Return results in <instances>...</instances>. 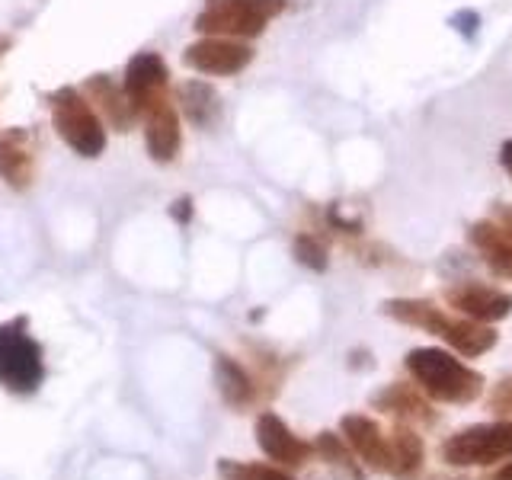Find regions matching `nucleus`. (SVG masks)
Returning <instances> with one entry per match:
<instances>
[{
  "label": "nucleus",
  "instance_id": "ddd939ff",
  "mask_svg": "<svg viewBox=\"0 0 512 480\" xmlns=\"http://www.w3.org/2000/svg\"><path fill=\"white\" fill-rule=\"evenodd\" d=\"M36 176V135L26 128H7L0 135V180L13 189H26Z\"/></svg>",
  "mask_w": 512,
  "mask_h": 480
},
{
  "label": "nucleus",
  "instance_id": "aec40b11",
  "mask_svg": "<svg viewBox=\"0 0 512 480\" xmlns=\"http://www.w3.org/2000/svg\"><path fill=\"white\" fill-rule=\"evenodd\" d=\"M314 452L324 458L330 468L346 474L349 480H365V471H362L365 464L349 448V442L343 439V432H320V436L314 439Z\"/></svg>",
  "mask_w": 512,
  "mask_h": 480
},
{
  "label": "nucleus",
  "instance_id": "2eb2a0df",
  "mask_svg": "<svg viewBox=\"0 0 512 480\" xmlns=\"http://www.w3.org/2000/svg\"><path fill=\"white\" fill-rule=\"evenodd\" d=\"M468 244L480 253V260L496 279L512 282V237L496 221H474L468 228Z\"/></svg>",
  "mask_w": 512,
  "mask_h": 480
},
{
  "label": "nucleus",
  "instance_id": "1a4fd4ad",
  "mask_svg": "<svg viewBox=\"0 0 512 480\" xmlns=\"http://www.w3.org/2000/svg\"><path fill=\"white\" fill-rule=\"evenodd\" d=\"M256 445H260V452L272 461L279 464V468H304L311 458H314V442H304L298 439L292 429L285 426L282 416H276L272 410H263L256 416Z\"/></svg>",
  "mask_w": 512,
  "mask_h": 480
},
{
  "label": "nucleus",
  "instance_id": "393cba45",
  "mask_svg": "<svg viewBox=\"0 0 512 480\" xmlns=\"http://www.w3.org/2000/svg\"><path fill=\"white\" fill-rule=\"evenodd\" d=\"M487 480H512V455L506 461H500V468H496Z\"/></svg>",
  "mask_w": 512,
  "mask_h": 480
},
{
  "label": "nucleus",
  "instance_id": "39448f33",
  "mask_svg": "<svg viewBox=\"0 0 512 480\" xmlns=\"http://www.w3.org/2000/svg\"><path fill=\"white\" fill-rule=\"evenodd\" d=\"M52 103V125L55 132L64 138V144L80 154V157H96L106 148V128L100 112L93 109V103L87 100L77 87H61L48 96Z\"/></svg>",
  "mask_w": 512,
  "mask_h": 480
},
{
  "label": "nucleus",
  "instance_id": "412c9836",
  "mask_svg": "<svg viewBox=\"0 0 512 480\" xmlns=\"http://www.w3.org/2000/svg\"><path fill=\"white\" fill-rule=\"evenodd\" d=\"M218 477L221 480H292L279 468V464L234 461V458H221L218 461Z\"/></svg>",
  "mask_w": 512,
  "mask_h": 480
},
{
  "label": "nucleus",
  "instance_id": "4be33fe9",
  "mask_svg": "<svg viewBox=\"0 0 512 480\" xmlns=\"http://www.w3.org/2000/svg\"><path fill=\"white\" fill-rule=\"evenodd\" d=\"M295 260L301 263V266H308V269H314V272H324L327 269V247H324V240L320 237H314V234H298L295 237Z\"/></svg>",
  "mask_w": 512,
  "mask_h": 480
},
{
  "label": "nucleus",
  "instance_id": "20e7f679",
  "mask_svg": "<svg viewBox=\"0 0 512 480\" xmlns=\"http://www.w3.org/2000/svg\"><path fill=\"white\" fill-rule=\"evenodd\" d=\"M288 7V0H205V10L196 16L202 36L224 39H256L269 20Z\"/></svg>",
  "mask_w": 512,
  "mask_h": 480
},
{
  "label": "nucleus",
  "instance_id": "6ab92c4d",
  "mask_svg": "<svg viewBox=\"0 0 512 480\" xmlns=\"http://www.w3.org/2000/svg\"><path fill=\"white\" fill-rule=\"evenodd\" d=\"M180 112L196 128H212L221 119V96L205 80H186L180 87Z\"/></svg>",
  "mask_w": 512,
  "mask_h": 480
},
{
  "label": "nucleus",
  "instance_id": "423d86ee",
  "mask_svg": "<svg viewBox=\"0 0 512 480\" xmlns=\"http://www.w3.org/2000/svg\"><path fill=\"white\" fill-rule=\"evenodd\" d=\"M448 468H490L512 455V423H480L464 426L455 436H448L439 448Z\"/></svg>",
  "mask_w": 512,
  "mask_h": 480
},
{
  "label": "nucleus",
  "instance_id": "9b49d317",
  "mask_svg": "<svg viewBox=\"0 0 512 480\" xmlns=\"http://www.w3.org/2000/svg\"><path fill=\"white\" fill-rule=\"evenodd\" d=\"M340 432H343V439L349 442V448L359 455V461L365 464L368 471L388 474V464H391L388 436H384V429L372 420V416L346 413L340 420Z\"/></svg>",
  "mask_w": 512,
  "mask_h": 480
},
{
  "label": "nucleus",
  "instance_id": "b1692460",
  "mask_svg": "<svg viewBox=\"0 0 512 480\" xmlns=\"http://www.w3.org/2000/svg\"><path fill=\"white\" fill-rule=\"evenodd\" d=\"M500 167L509 173V180H512V138L503 141V148H500Z\"/></svg>",
  "mask_w": 512,
  "mask_h": 480
},
{
  "label": "nucleus",
  "instance_id": "f03ea898",
  "mask_svg": "<svg viewBox=\"0 0 512 480\" xmlns=\"http://www.w3.org/2000/svg\"><path fill=\"white\" fill-rule=\"evenodd\" d=\"M407 375L426 397L439 404H474L484 394V375L468 362L455 359V352L439 346H420L407 352Z\"/></svg>",
  "mask_w": 512,
  "mask_h": 480
},
{
  "label": "nucleus",
  "instance_id": "dca6fc26",
  "mask_svg": "<svg viewBox=\"0 0 512 480\" xmlns=\"http://www.w3.org/2000/svg\"><path fill=\"white\" fill-rule=\"evenodd\" d=\"M84 96L103 116V122H109V128H116V132H128V128H132L135 109H132V103H128L122 84L109 80L106 74H93L84 84Z\"/></svg>",
  "mask_w": 512,
  "mask_h": 480
},
{
  "label": "nucleus",
  "instance_id": "9d476101",
  "mask_svg": "<svg viewBox=\"0 0 512 480\" xmlns=\"http://www.w3.org/2000/svg\"><path fill=\"white\" fill-rule=\"evenodd\" d=\"M167 84H170L167 61L157 52H141L128 61L122 87H125L128 103H132V109H135V116H144L154 103L164 100Z\"/></svg>",
  "mask_w": 512,
  "mask_h": 480
},
{
  "label": "nucleus",
  "instance_id": "f8f14e48",
  "mask_svg": "<svg viewBox=\"0 0 512 480\" xmlns=\"http://www.w3.org/2000/svg\"><path fill=\"white\" fill-rule=\"evenodd\" d=\"M144 144H148V154L157 164H170L180 154L183 144V128H180V112L167 100L154 103L144 112Z\"/></svg>",
  "mask_w": 512,
  "mask_h": 480
},
{
  "label": "nucleus",
  "instance_id": "f257e3e1",
  "mask_svg": "<svg viewBox=\"0 0 512 480\" xmlns=\"http://www.w3.org/2000/svg\"><path fill=\"white\" fill-rule=\"evenodd\" d=\"M381 311L391 320H397V324L439 336V340H445L458 356L477 359L496 346V330L490 324H477V320L461 317V314L452 317L426 298H388L381 304Z\"/></svg>",
  "mask_w": 512,
  "mask_h": 480
},
{
  "label": "nucleus",
  "instance_id": "6e6552de",
  "mask_svg": "<svg viewBox=\"0 0 512 480\" xmlns=\"http://www.w3.org/2000/svg\"><path fill=\"white\" fill-rule=\"evenodd\" d=\"M183 61L192 71L212 74V77H234L253 61V48L244 39H224V36H205L199 42H192Z\"/></svg>",
  "mask_w": 512,
  "mask_h": 480
},
{
  "label": "nucleus",
  "instance_id": "7ed1b4c3",
  "mask_svg": "<svg viewBox=\"0 0 512 480\" xmlns=\"http://www.w3.org/2000/svg\"><path fill=\"white\" fill-rule=\"evenodd\" d=\"M45 378V359L26 317L0 324V388L10 394H36Z\"/></svg>",
  "mask_w": 512,
  "mask_h": 480
},
{
  "label": "nucleus",
  "instance_id": "5701e85b",
  "mask_svg": "<svg viewBox=\"0 0 512 480\" xmlns=\"http://www.w3.org/2000/svg\"><path fill=\"white\" fill-rule=\"evenodd\" d=\"M490 407H493L496 413H512V378H506V381L496 384V391H493V397H490Z\"/></svg>",
  "mask_w": 512,
  "mask_h": 480
},
{
  "label": "nucleus",
  "instance_id": "4468645a",
  "mask_svg": "<svg viewBox=\"0 0 512 480\" xmlns=\"http://www.w3.org/2000/svg\"><path fill=\"white\" fill-rule=\"evenodd\" d=\"M372 407H378L381 413L394 416L397 423H426L432 426L439 420L436 410L429 407L426 394L416 388V384H388L372 397Z\"/></svg>",
  "mask_w": 512,
  "mask_h": 480
},
{
  "label": "nucleus",
  "instance_id": "a878e982",
  "mask_svg": "<svg viewBox=\"0 0 512 480\" xmlns=\"http://www.w3.org/2000/svg\"><path fill=\"white\" fill-rule=\"evenodd\" d=\"M500 228L512 237V205H503L500 208Z\"/></svg>",
  "mask_w": 512,
  "mask_h": 480
},
{
  "label": "nucleus",
  "instance_id": "0eeeda50",
  "mask_svg": "<svg viewBox=\"0 0 512 480\" xmlns=\"http://www.w3.org/2000/svg\"><path fill=\"white\" fill-rule=\"evenodd\" d=\"M445 301L448 308L461 317H471L477 324H496V320H506L512 314V295L503 288H493L484 282L464 279L445 288Z\"/></svg>",
  "mask_w": 512,
  "mask_h": 480
},
{
  "label": "nucleus",
  "instance_id": "a211bd4d",
  "mask_svg": "<svg viewBox=\"0 0 512 480\" xmlns=\"http://www.w3.org/2000/svg\"><path fill=\"white\" fill-rule=\"evenodd\" d=\"M215 381H218L221 400L228 407H234V410L250 407L256 400V394H260V388H256V378L231 356H215Z\"/></svg>",
  "mask_w": 512,
  "mask_h": 480
},
{
  "label": "nucleus",
  "instance_id": "f3484780",
  "mask_svg": "<svg viewBox=\"0 0 512 480\" xmlns=\"http://www.w3.org/2000/svg\"><path fill=\"white\" fill-rule=\"evenodd\" d=\"M388 455H391L388 474L397 477V480H413L416 474H420L423 461H426L423 436L410 423H397L394 432L388 436Z\"/></svg>",
  "mask_w": 512,
  "mask_h": 480
}]
</instances>
